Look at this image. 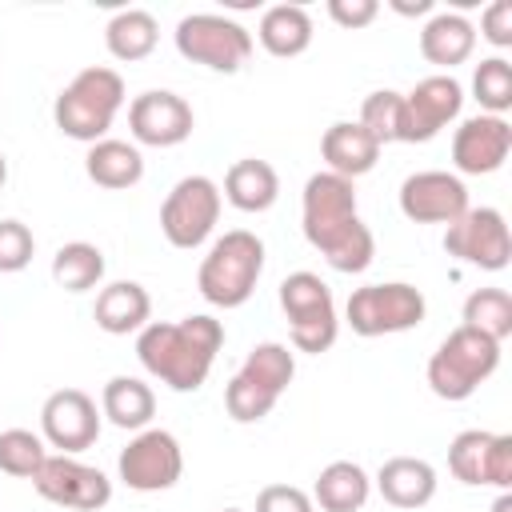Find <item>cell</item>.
Wrapping results in <instances>:
<instances>
[{
  "label": "cell",
  "mask_w": 512,
  "mask_h": 512,
  "mask_svg": "<svg viewBox=\"0 0 512 512\" xmlns=\"http://www.w3.org/2000/svg\"><path fill=\"white\" fill-rule=\"evenodd\" d=\"M116 472L132 492H168L184 476V448L168 428H140L120 448Z\"/></svg>",
  "instance_id": "cell-10"
},
{
  "label": "cell",
  "mask_w": 512,
  "mask_h": 512,
  "mask_svg": "<svg viewBox=\"0 0 512 512\" xmlns=\"http://www.w3.org/2000/svg\"><path fill=\"white\" fill-rule=\"evenodd\" d=\"M220 512H244V508H220Z\"/></svg>",
  "instance_id": "cell-42"
},
{
  "label": "cell",
  "mask_w": 512,
  "mask_h": 512,
  "mask_svg": "<svg viewBox=\"0 0 512 512\" xmlns=\"http://www.w3.org/2000/svg\"><path fill=\"white\" fill-rule=\"evenodd\" d=\"M32 488L48 504L76 508V512H96V508H104L112 500V480L100 468H92V464H84L76 456H64V452H56V456L48 452V460L32 476Z\"/></svg>",
  "instance_id": "cell-14"
},
{
  "label": "cell",
  "mask_w": 512,
  "mask_h": 512,
  "mask_svg": "<svg viewBox=\"0 0 512 512\" xmlns=\"http://www.w3.org/2000/svg\"><path fill=\"white\" fill-rule=\"evenodd\" d=\"M492 48H512V0H492L480 12V32Z\"/></svg>",
  "instance_id": "cell-37"
},
{
  "label": "cell",
  "mask_w": 512,
  "mask_h": 512,
  "mask_svg": "<svg viewBox=\"0 0 512 512\" xmlns=\"http://www.w3.org/2000/svg\"><path fill=\"white\" fill-rule=\"evenodd\" d=\"M256 512H316V504L296 484H264L256 492Z\"/></svg>",
  "instance_id": "cell-36"
},
{
  "label": "cell",
  "mask_w": 512,
  "mask_h": 512,
  "mask_svg": "<svg viewBox=\"0 0 512 512\" xmlns=\"http://www.w3.org/2000/svg\"><path fill=\"white\" fill-rule=\"evenodd\" d=\"M36 256V236L20 220H0V272H24Z\"/></svg>",
  "instance_id": "cell-35"
},
{
  "label": "cell",
  "mask_w": 512,
  "mask_h": 512,
  "mask_svg": "<svg viewBox=\"0 0 512 512\" xmlns=\"http://www.w3.org/2000/svg\"><path fill=\"white\" fill-rule=\"evenodd\" d=\"M428 316V300L416 284L408 280H380V284H364L352 288L348 304H344V320L356 336L372 340V336H396V332H412L420 328Z\"/></svg>",
  "instance_id": "cell-6"
},
{
  "label": "cell",
  "mask_w": 512,
  "mask_h": 512,
  "mask_svg": "<svg viewBox=\"0 0 512 512\" xmlns=\"http://www.w3.org/2000/svg\"><path fill=\"white\" fill-rule=\"evenodd\" d=\"M468 188L456 172H444V168H424V172H412L404 176L400 184V212L404 220L412 224H456L464 212H468Z\"/></svg>",
  "instance_id": "cell-16"
},
{
  "label": "cell",
  "mask_w": 512,
  "mask_h": 512,
  "mask_svg": "<svg viewBox=\"0 0 512 512\" xmlns=\"http://www.w3.org/2000/svg\"><path fill=\"white\" fill-rule=\"evenodd\" d=\"M220 196L240 212H268L280 200V176L268 160L244 156L224 172V192Z\"/></svg>",
  "instance_id": "cell-24"
},
{
  "label": "cell",
  "mask_w": 512,
  "mask_h": 512,
  "mask_svg": "<svg viewBox=\"0 0 512 512\" xmlns=\"http://www.w3.org/2000/svg\"><path fill=\"white\" fill-rule=\"evenodd\" d=\"M436 468L420 456H392L376 472V492L400 512H416L436 496Z\"/></svg>",
  "instance_id": "cell-20"
},
{
  "label": "cell",
  "mask_w": 512,
  "mask_h": 512,
  "mask_svg": "<svg viewBox=\"0 0 512 512\" xmlns=\"http://www.w3.org/2000/svg\"><path fill=\"white\" fill-rule=\"evenodd\" d=\"M40 436L48 448L76 456L100 440V408L84 388H56L40 404Z\"/></svg>",
  "instance_id": "cell-15"
},
{
  "label": "cell",
  "mask_w": 512,
  "mask_h": 512,
  "mask_svg": "<svg viewBox=\"0 0 512 512\" xmlns=\"http://www.w3.org/2000/svg\"><path fill=\"white\" fill-rule=\"evenodd\" d=\"M100 416L124 432H140L156 416V392L140 376H112L100 392Z\"/></svg>",
  "instance_id": "cell-27"
},
{
  "label": "cell",
  "mask_w": 512,
  "mask_h": 512,
  "mask_svg": "<svg viewBox=\"0 0 512 512\" xmlns=\"http://www.w3.org/2000/svg\"><path fill=\"white\" fill-rule=\"evenodd\" d=\"M508 152H512V124L504 116L476 112V116L460 120V128L452 132L456 176H492L504 168Z\"/></svg>",
  "instance_id": "cell-18"
},
{
  "label": "cell",
  "mask_w": 512,
  "mask_h": 512,
  "mask_svg": "<svg viewBox=\"0 0 512 512\" xmlns=\"http://www.w3.org/2000/svg\"><path fill=\"white\" fill-rule=\"evenodd\" d=\"M472 100L488 116H504L512 108V64L504 56H488L472 72Z\"/></svg>",
  "instance_id": "cell-33"
},
{
  "label": "cell",
  "mask_w": 512,
  "mask_h": 512,
  "mask_svg": "<svg viewBox=\"0 0 512 512\" xmlns=\"http://www.w3.org/2000/svg\"><path fill=\"white\" fill-rule=\"evenodd\" d=\"M316 28H312V16L304 4H272L264 8L260 24H256V40L268 56L276 60H292L300 52H308Z\"/></svg>",
  "instance_id": "cell-23"
},
{
  "label": "cell",
  "mask_w": 512,
  "mask_h": 512,
  "mask_svg": "<svg viewBox=\"0 0 512 512\" xmlns=\"http://www.w3.org/2000/svg\"><path fill=\"white\" fill-rule=\"evenodd\" d=\"M280 308L288 316V336H292V348L296 352H328L340 336V316H336V300H332V288L300 268V272H288L280 280Z\"/></svg>",
  "instance_id": "cell-7"
},
{
  "label": "cell",
  "mask_w": 512,
  "mask_h": 512,
  "mask_svg": "<svg viewBox=\"0 0 512 512\" xmlns=\"http://www.w3.org/2000/svg\"><path fill=\"white\" fill-rule=\"evenodd\" d=\"M328 16H332V24L356 32V28H368L380 16V4L376 0H328Z\"/></svg>",
  "instance_id": "cell-38"
},
{
  "label": "cell",
  "mask_w": 512,
  "mask_h": 512,
  "mask_svg": "<svg viewBox=\"0 0 512 512\" xmlns=\"http://www.w3.org/2000/svg\"><path fill=\"white\" fill-rule=\"evenodd\" d=\"M392 12H400V16H432V0H392Z\"/></svg>",
  "instance_id": "cell-39"
},
{
  "label": "cell",
  "mask_w": 512,
  "mask_h": 512,
  "mask_svg": "<svg viewBox=\"0 0 512 512\" xmlns=\"http://www.w3.org/2000/svg\"><path fill=\"white\" fill-rule=\"evenodd\" d=\"M400 116H404V92H396V88H376L360 104V124L372 132V140L380 148L400 144Z\"/></svg>",
  "instance_id": "cell-34"
},
{
  "label": "cell",
  "mask_w": 512,
  "mask_h": 512,
  "mask_svg": "<svg viewBox=\"0 0 512 512\" xmlns=\"http://www.w3.org/2000/svg\"><path fill=\"white\" fill-rule=\"evenodd\" d=\"M236 376H240L244 384H252L256 392L280 400V396L288 392L292 376H296V356H292L288 344H280V340H264V344H256V348L244 356V364H240Z\"/></svg>",
  "instance_id": "cell-29"
},
{
  "label": "cell",
  "mask_w": 512,
  "mask_h": 512,
  "mask_svg": "<svg viewBox=\"0 0 512 512\" xmlns=\"http://www.w3.org/2000/svg\"><path fill=\"white\" fill-rule=\"evenodd\" d=\"M196 128V112L184 96L168 92V88H148L128 104V132L136 144L148 148H176L192 136Z\"/></svg>",
  "instance_id": "cell-17"
},
{
  "label": "cell",
  "mask_w": 512,
  "mask_h": 512,
  "mask_svg": "<svg viewBox=\"0 0 512 512\" xmlns=\"http://www.w3.org/2000/svg\"><path fill=\"white\" fill-rule=\"evenodd\" d=\"M488 512H512V488H508V492H500V496L492 500V508H488Z\"/></svg>",
  "instance_id": "cell-40"
},
{
  "label": "cell",
  "mask_w": 512,
  "mask_h": 512,
  "mask_svg": "<svg viewBox=\"0 0 512 512\" xmlns=\"http://www.w3.org/2000/svg\"><path fill=\"white\" fill-rule=\"evenodd\" d=\"M96 328L108 332V336H128V332H140L148 320H152V296L144 284L136 280H112L96 292Z\"/></svg>",
  "instance_id": "cell-22"
},
{
  "label": "cell",
  "mask_w": 512,
  "mask_h": 512,
  "mask_svg": "<svg viewBox=\"0 0 512 512\" xmlns=\"http://www.w3.org/2000/svg\"><path fill=\"white\" fill-rule=\"evenodd\" d=\"M300 228L304 240L324 256L332 272L356 276L376 256V236L360 220L356 204V180H344L336 172H312L300 192Z\"/></svg>",
  "instance_id": "cell-1"
},
{
  "label": "cell",
  "mask_w": 512,
  "mask_h": 512,
  "mask_svg": "<svg viewBox=\"0 0 512 512\" xmlns=\"http://www.w3.org/2000/svg\"><path fill=\"white\" fill-rule=\"evenodd\" d=\"M52 280L64 292H88L104 280V252L88 240H68L52 256Z\"/></svg>",
  "instance_id": "cell-30"
},
{
  "label": "cell",
  "mask_w": 512,
  "mask_h": 512,
  "mask_svg": "<svg viewBox=\"0 0 512 512\" xmlns=\"http://www.w3.org/2000/svg\"><path fill=\"white\" fill-rule=\"evenodd\" d=\"M84 172H88L92 184H100V188H108V192H120V188H132V184L144 180V156H140V148L128 144V140L104 136V140L88 144Z\"/></svg>",
  "instance_id": "cell-26"
},
{
  "label": "cell",
  "mask_w": 512,
  "mask_h": 512,
  "mask_svg": "<svg viewBox=\"0 0 512 512\" xmlns=\"http://www.w3.org/2000/svg\"><path fill=\"white\" fill-rule=\"evenodd\" d=\"M464 328H476L484 336H492L496 344H504L512 336V296L504 288H476L464 300Z\"/></svg>",
  "instance_id": "cell-31"
},
{
  "label": "cell",
  "mask_w": 512,
  "mask_h": 512,
  "mask_svg": "<svg viewBox=\"0 0 512 512\" xmlns=\"http://www.w3.org/2000/svg\"><path fill=\"white\" fill-rule=\"evenodd\" d=\"M264 276V240L248 228H232L212 240L196 268V288L212 308H240L252 300Z\"/></svg>",
  "instance_id": "cell-4"
},
{
  "label": "cell",
  "mask_w": 512,
  "mask_h": 512,
  "mask_svg": "<svg viewBox=\"0 0 512 512\" xmlns=\"http://www.w3.org/2000/svg\"><path fill=\"white\" fill-rule=\"evenodd\" d=\"M220 208H224V196L212 176H200V172L184 176L172 184V192L160 204V232L172 248H184V252L200 248L216 232Z\"/></svg>",
  "instance_id": "cell-9"
},
{
  "label": "cell",
  "mask_w": 512,
  "mask_h": 512,
  "mask_svg": "<svg viewBox=\"0 0 512 512\" xmlns=\"http://www.w3.org/2000/svg\"><path fill=\"white\" fill-rule=\"evenodd\" d=\"M476 52V24L464 12H432L420 28V56L444 72H452L456 64H464Z\"/></svg>",
  "instance_id": "cell-21"
},
{
  "label": "cell",
  "mask_w": 512,
  "mask_h": 512,
  "mask_svg": "<svg viewBox=\"0 0 512 512\" xmlns=\"http://www.w3.org/2000/svg\"><path fill=\"white\" fill-rule=\"evenodd\" d=\"M460 108H464V84L452 72H436V76L416 80L412 92H404L400 144H428L452 120H460Z\"/></svg>",
  "instance_id": "cell-13"
},
{
  "label": "cell",
  "mask_w": 512,
  "mask_h": 512,
  "mask_svg": "<svg viewBox=\"0 0 512 512\" xmlns=\"http://www.w3.org/2000/svg\"><path fill=\"white\" fill-rule=\"evenodd\" d=\"M156 40H160V24L144 8H120L104 24V48L112 60H124V64L148 60L156 52Z\"/></svg>",
  "instance_id": "cell-28"
},
{
  "label": "cell",
  "mask_w": 512,
  "mask_h": 512,
  "mask_svg": "<svg viewBox=\"0 0 512 512\" xmlns=\"http://www.w3.org/2000/svg\"><path fill=\"white\" fill-rule=\"evenodd\" d=\"M448 472L468 488H512V436L464 428L448 444Z\"/></svg>",
  "instance_id": "cell-12"
},
{
  "label": "cell",
  "mask_w": 512,
  "mask_h": 512,
  "mask_svg": "<svg viewBox=\"0 0 512 512\" xmlns=\"http://www.w3.org/2000/svg\"><path fill=\"white\" fill-rule=\"evenodd\" d=\"M220 348H224V324L208 312L184 320H148L136 332V356L144 372L172 392L204 388Z\"/></svg>",
  "instance_id": "cell-2"
},
{
  "label": "cell",
  "mask_w": 512,
  "mask_h": 512,
  "mask_svg": "<svg viewBox=\"0 0 512 512\" xmlns=\"http://www.w3.org/2000/svg\"><path fill=\"white\" fill-rule=\"evenodd\" d=\"M4 180H8V156L0 152V188H4Z\"/></svg>",
  "instance_id": "cell-41"
},
{
  "label": "cell",
  "mask_w": 512,
  "mask_h": 512,
  "mask_svg": "<svg viewBox=\"0 0 512 512\" xmlns=\"http://www.w3.org/2000/svg\"><path fill=\"white\" fill-rule=\"evenodd\" d=\"M444 252L480 268V272H500L512 260V232L500 208H468L456 224L444 228Z\"/></svg>",
  "instance_id": "cell-11"
},
{
  "label": "cell",
  "mask_w": 512,
  "mask_h": 512,
  "mask_svg": "<svg viewBox=\"0 0 512 512\" xmlns=\"http://www.w3.org/2000/svg\"><path fill=\"white\" fill-rule=\"evenodd\" d=\"M172 40H176V52L184 60L204 64V68L224 72V76L240 72L252 60V48H256L252 32L240 20L224 16V12H188V16H180Z\"/></svg>",
  "instance_id": "cell-8"
},
{
  "label": "cell",
  "mask_w": 512,
  "mask_h": 512,
  "mask_svg": "<svg viewBox=\"0 0 512 512\" xmlns=\"http://www.w3.org/2000/svg\"><path fill=\"white\" fill-rule=\"evenodd\" d=\"M48 460V444L32 428H4L0 432V472L16 480H32L40 464Z\"/></svg>",
  "instance_id": "cell-32"
},
{
  "label": "cell",
  "mask_w": 512,
  "mask_h": 512,
  "mask_svg": "<svg viewBox=\"0 0 512 512\" xmlns=\"http://www.w3.org/2000/svg\"><path fill=\"white\" fill-rule=\"evenodd\" d=\"M496 368H500V344H496L492 336H484V332L460 324V328H452V332L440 340V348L428 356L424 376H428V388H432L440 400L460 404V400H468Z\"/></svg>",
  "instance_id": "cell-5"
},
{
  "label": "cell",
  "mask_w": 512,
  "mask_h": 512,
  "mask_svg": "<svg viewBox=\"0 0 512 512\" xmlns=\"http://www.w3.org/2000/svg\"><path fill=\"white\" fill-rule=\"evenodd\" d=\"M368 496H372V476L356 460L324 464L312 484V504H320V512H360Z\"/></svg>",
  "instance_id": "cell-25"
},
{
  "label": "cell",
  "mask_w": 512,
  "mask_h": 512,
  "mask_svg": "<svg viewBox=\"0 0 512 512\" xmlns=\"http://www.w3.org/2000/svg\"><path fill=\"white\" fill-rule=\"evenodd\" d=\"M320 156H324L328 172H336L344 180H356V176H368L376 168L380 144L372 140V132L360 120H336L320 136Z\"/></svg>",
  "instance_id": "cell-19"
},
{
  "label": "cell",
  "mask_w": 512,
  "mask_h": 512,
  "mask_svg": "<svg viewBox=\"0 0 512 512\" xmlns=\"http://www.w3.org/2000/svg\"><path fill=\"white\" fill-rule=\"evenodd\" d=\"M124 76L116 68H104V64H92V68H80L64 88L60 96L52 100V120L56 128L68 136V140H80V144H96L108 136L116 112L124 108Z\"/></svg>",
  "instance_id": "cell-3"
}]
</instances>
